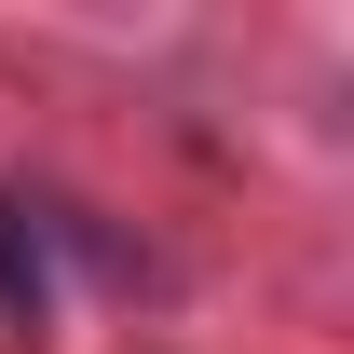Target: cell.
Returning a JSON list of instances; mask_svg holds the SVG:
<instances>
[{"mask_svg": "<svg viewBox=\"0 0 354 354\" xmlns=\"http://www.w3.org/2000/svg\"><path fill=\"white\" fill-rule=\"evenodd\" d=\"M41 245H55V218L0 191V327H55V259Z\"/></svg>", "mask_w": 354, "mask_h": 354, "instance_id": "obj_1", "label": "cell"}]
</instances>
